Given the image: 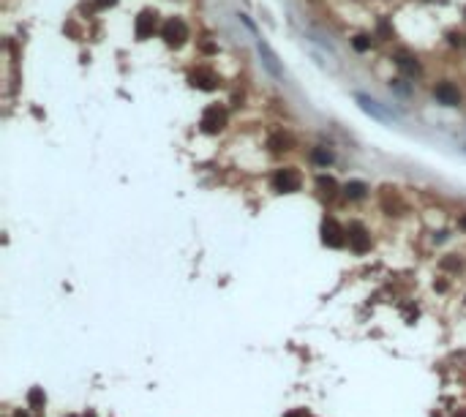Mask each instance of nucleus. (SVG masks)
<instances>
[{
  "mask_svg": "<svg viewBox=\"0 0 466 417\" xmlns=\"http://www.w3.org/2000/svg\"><path fill=\"white\" fill-rule=\"evenodd\" d=\"M355 101L360 104V109L363 112H368L371 117H376V120H382V123H387V120H393V115H390L387 109L379 104L376 98H371V96H366V93H355Z\"/></svg>",
  "mask_w": 466,
  "mask_h": 417,
  "instance_id": "nucleus-1",
  "label": "nucleus"
},
{
  "mask_svg": "<svg viewBox=\"0 0 466 417\" xmlns=\"http://www.w3.org/2000/svg\"><path fill=\"white\" fill-rule=\"evenodd\" d=\"M343 194H346L349 199H363L368 194V186L363 183V180H349V183L343 186Z\"/></svg>",
  "mask_w": 466,
  "mask_h": 417,
  "instance_id": "nucleus-10",
  "label": "nucleus"
},
{
  "mask_svg": "<svg viewBox=\"0 0 466 417\" xmlns=\"http://www.w3.org/2000/svg\"><path fill=\"white\" fill-rule=\"evenodd\" d=\"M199 126H202V131H207V134H218L226 126V112L221 109V106H207Z\"/></svg>",
  "mask_w": 466,
  "mask_h": 417,
  "instance_id": "nucleus-2",
  "label": "nucleus"
},
{
  "mask_svg": "<svg viewBox=\"0 0 466 417\" xmlns=\"http://www.w3.org/2000/svg\"><path fill=\"white\" fill-rule=\"evenodd\" d=\"M311 158H314V164H319V166H330L335 156H333V150H327V147H314Z\"/></svg>",
  "mask_w": 466,
  "mask_h": 417,
  "instance_id": "nucleus-13",
  "label": "nucleus"
},
{
  "mask_svg": "<svg viewBox=\"0 0 466 417\" xmlns=\"http://www.w3.org/2000/svg\"><path fill=\"white\" fill-rule=\"evenodd\" d=\"M322 240H325L327 246L338 248V246L346 243V229H343L335 218H325V224H322Z\"/></svg>",
  "mask_w": 466,
  "mask_h": 417,
  "instance_id": "nucleus-3",
  "label": "nucleus"
},
{
  "mask_svg": "<svg viewBox=\"0 0 466 417\" xmlns=\"http://www.w3.org/2000/svg\"><path fill=\"white\" fill-rule=\"evenodd\" d=\"M44 403H46L44 390L41 387H33L30 393H28V406L33 409V412H38V409H44Z\"/></svg>",
  "mask_w": 466,
  "mask_h": 417,
  "instance_id": "nucleus-12",
  "label": "nucleus"
},
{
  "mask_svg": "<svg viewBox=\"0 0 466 417\" xmlns=\"http://www.w3.org/2000/svg\"><path fill=\"white\" fill-rule=\"evenodd\" d=\"M161 33H164V38H166L169 44H180V41H183V38L188 36V28H186L183 19H169V22L164 25V30H161Z\"/></svg>",
  "mask_w": 466,
  "mask_h": 417,
  "instance_id": "nucleus-8",
  "label": "nucleus"
},
{
  "mask_svg": "<svg viewBox=\"0 0 466 417\" xmlns=\"http://www.w3.org/2000/svg\"><path fill=\"white\" fill-rule=\"evenodd\" d=\"M300 174H297L295 169H278L273 174V186H275V191H297L300 188Z\"/></svg>",
  "mask_w": 466,
  "mask_h": 417,
  "instance_id": "nucleus-5",
  "label": "nucleus"
},
{
  "mask_svg": "<svg viewBox=\"0 0 466 417\" xmlns=\"http://www.w3.org/2000/svg\"><path fill=\"white\" fill-rule=\"evenodd\" d=\"M461 226H463V229H466V216H463V218H461Z\"/></svg>",
  "mask_w": 466,
  "mask_h": 417,
  "instance_id": "nucleus-20",
  "label": "nucleus"
},
{
  "mask_svg": "<svg viewBox=\"0 0 466 417\" xmlns=\"http://www.w3.org/2000/svg\"><path fill=\"white\" fill-rule=\"evenodd\" d=\"M371 44H374V41H371L368 36H355V38H352L355 52H368V49H371Z\"/></svg>",
  "mask_w": 466,
  "mask_h": 417,
  "instance_id": "nucleus-16",
  "label": "nucleus"
},
{
  "mask_svg": "<svg viewBox=\"0 0 466 417\" xmlns=\"http://www.w3.org/2000/svg\"><path fill=\"white\" fill-rule=\"evenodd\" d=\"M153 28H155V22H153V17H150V14H142V17L137 19V36H139V38L150 36Z\"/></svg>",
  "mask_w": 466,
  "mask_h": 417,
  "instance_id": "nucleus-14",
  "label": "nucleus"
},
{
  "mask_svg": "<svg viewBox=\"0 0 466 417\" xmlns=\"http://www.w3.org/2000/svg\"><path fill=\"white\" fill-rule=\"evenodd\" d=\"M256 49H259V57L262 63H265V69L273 74V77H281V66H278V57H275V52L267 46V41H262V38H256Z\"/></svg>",
  "mask_w": 466,
  "mask_h": 417,
  "instance_id": "nucleus-7",
  "label": "nucleus"
},
{
  "mask_svg": "<svg viewBox=\"0 0 466 417\" xmlns=\"http://www.w3.org/2000/svg\"><path fill=\"white\" fill-rule=\"evenodd\" d=\"M346 243H349L352 251L363 254V251H368V248H371V234L366 232V226H363V224H352L346 229Z\"/></svg>",
  "mask_w": 466,
  "mask_h": 417,
  "instance_id": "nucleus-4",
  "label": "nucleus"
},
{
  "mask_svg": "<svg viewBox=\"0 0 466 417\" xmlns=\"http://www.w3.org/2000/svg\"><path fill=\"white\" fill-rule=\"evenodd\" d=\"M96 3L101 6V9H104V6H112V3H114V0H96Z\"/></svg>",
  "mask_w": 466,
  "mask_h": 417,
  "instance_id": "nucleus-18",
  "label": "nucleus"
},
{
  "mask_svg": "<svg viewBox=\"0 0 466 417\" xmlns=\"http://www.w3.org/2000/svg\"><path fill=\"white\" fill-rule=\"evenodd\" d=\"M316 186H319V188H322V194H327V197H333L335 188H338V186H335V180H333V177H325V174H319Z\"/></svg>",
  "mask_w": 466,
  "mask_h": 417,
  "instance_id": "nucleus-15",
  "label": "nucleus"
},
{
  "mask_svg": "<svg viewBox=\"0 0 466 417\" xmlns=\"http://www.w3.org/2000/svg\"><path fill=\"white\" fill-rule=\"evenodd\" d=\"M270 150H275V153H281V150H286V137H281V134H275V137H270Z\"/></svg>",
  "mask_w": 466,
  "mask_h": 417,
  "instance_id": "nucleus-17",
  "label": "nucleus"
},
{
  "mask_svg": "<svg viewBox=\"0 0 466 417\" xmlns=\"http://www.w3.org/2000/svg\"><path fill=\"white\" fill-rule=\"evenodd\" d=\"M434 98L442 106H458V104H461V93H458V87L452 82H439L434 87Z\"/></svg>",
  "mask_w": 466,
  "mask_h": 417,
  "instance_id": "nucleus-6",
  "label": "nucleus"
},
{
  "mask_svg": "<svg viewBox=\"0 0 466 417\" xmlns=\"http://www.w3.org/2000/svg\"><path fill=\"white\" fill-rule=\"evenodd\" d=\"M215 82H218V79H215L207 69H199L197 74H194V85H197L199 90H213Z\"/></svg>",
  "mask_w": 466,
  "mask_h": 417,
  "instance_id": "nucleus-9",
  "label": "nucleus"
},
{
  "mask_svg": "<svg viewBox=\"0 0 466 417\" xmlns=\"http://www.w3.org/2000/svg\"><path fill=\"white\" fill-rule=\"evenodd\" d=\"M395 63H398V69L406 74V77H417V74H420V63H417L415 57H409V55H398Z\"/></svg>",
  "mask_w": 466,
  "mask_h": 417,
  "instance_id": "nucleus-11",
  "label": "nucleus"
},
{
  "mask_svg": "<svg viewBox=\"0 0 466 417\" xmlns=\"http://www.w3.org/2000/svg\"><path fill=\"white\" fill-rule=\"evenodd\" d=\"M286 417H306L303 412H292V414H286Z\"/></svg>",
  "mask_w": 466,
  "mask_h": 417,
  "instance_id": "nucleus-19",
  "label": "nucleus"
}]
</instances>
